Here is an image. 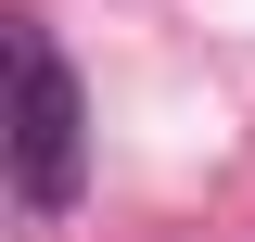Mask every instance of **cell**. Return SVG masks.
I'll return each instance as SVG.
<instances>
[{
    "label": "cell",
    "mask_w": 255,
    "mask_h": 242,
    "mask_svg": "<svg viewBox=\"0 0 255 242\" xmlns=\"http://www.w3.org/2000/svg\"><path fill=\"white\" fill-rule=\"evenodd\" d=\"M77 166H90V102L64 77L51 26H13V191L38 217H64L77 204Z\"/></svg>",
    "instance_id": "6da1fadb"
}]
</instances>
